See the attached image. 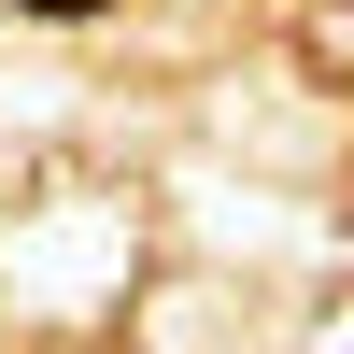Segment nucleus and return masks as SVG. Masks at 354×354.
<instances>
[{
  "mask_svg": "<svg viewBox=\"0 0 354 354\" xmlns=\"http://www.w3.org/2000/svg\"><path fill=\"white\" fill-rule=\"evenodd\" d=\"M28 15H100V0H28Z\"/></svg>",
  "mask_w": 354,
  "mask_h": 354,
  "instance_id": "nucleus-1",
  "label": "nucleus"
}]
</instances>
